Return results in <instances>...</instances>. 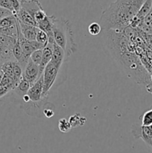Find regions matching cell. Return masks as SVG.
<instances>
[{
  "label": "cell",
  "mask_w": 152,
  "mask_h": 153,
  "mask_svg": "<svg viewBox=\"0 0 152 153\" xmlns=\"http://www.w3.org/2000/svg\"><path fill=\"white\" fill-rule=\"evenodd\" d=\"M22 77L25 78L29 82L31 86L34 85V83L40 78L39 66L32 62L31 59H29L28 64L23 70Z\"/></svg>",
  "instance_id": "obj_7"
},
{
  "label": "cell",
  "mask_w": 152,
  "mask_h": 153,
  "mask_svg": "<svg viewBox=\"0 0 152 153\" xmlns=\"http://www.w3.org/2000/svg\"><path fill=\"white\" fill-rule=\"evenodd\" d=\"M101 42L103 49L109 56L116 61L127 52H134L133 43L122 31L102 30Z\"/></svg>",
  "instance_id": "obj_2"
},
{
  "label": "cell",
  "mask_w": 152,
  "mask_h": 153,
  "mask_svg": "<svg viewBox=\"0 0 152 153\" xmlns=\"http://www.w3.org/2000/svg\"><path fill=\"white\" fill-rule=\"evenodd\" d=\"M66 57L65 52L63 49L60 47L58 44L54 43L53 45V52H52V58L51 62L55 64L58 68L62 67L63 64L66 61Z\"/></svg>",
  "instance_id": "obj_8"
},
{
  "label": "cell",
  "mask_w": 152,
  "mask_h": 153,
  "mask_svg": "<svg viewBox=\"0 0 152 153\" xmlns=\"http://www.w3.org/2000/svg\"><path fill=\"white\" fill-rule=\"evenodd\" d=\"M9 91H10V90L9 89V88L0 85V98H1V97H3L4 96H5Z\"/></svg>",
  "instance_id": "obj_29"
},
{
  "label": "cell",
  "mask_w": 152,
  "mask_h": 153,
  "mask_svg": "<svg viewBox=\"0 0 152 153\" xmlns=\"http://www.w3.org/2000/svg\"><path fill=\"white\" fill-rule=\"evenodd\" d=\"M36 41L38 42L39 43L43 45V46H46L48 44V42H49V37H48V34L46 32H44L43 31L39 29L38 32L37 34V37H36Z\"/></svg>",
  "instance_id": "obj_21"
},
{
  "label": "cell",
  "mask_w": 152,
  "mask_h": 153,
  "mask_svg": "<svg viewBox=\"0 0 152 153\" xmlns=\"http://www.w3.org/2000/svg\"><path fill=\"white\" fill-rule=\"evenodd\" d=\"M61 68H58V67L52 64V62H49L48 65L45 68L43 72V99L45 100L47 98L48 94L50 91L51 88H52L55 82H56V79L58 78L59 71Z\"/></svg>",
  "instance_id": "obj_5"
},
{
  "label": "cell",
  "mask_w": 152,
  "mask_h": 153,
  "mask_svg": "<svg viewBox=\"0 0 152 153\" xmlns=\"http://www.w3.org/2000/svg\"><path fill=\"white\" fill-rule=\"evenodd\" d=\"M16 16V19L19 21H20L22 23L25 24V25H31V26L37 27V23L36 21L33 19L32 16L25 10L21 7L20 10L14 15Z\"/></svg>",
  "instance_id": "obj_12"
},
{
  "label": "cell",
  "mask_w": 152,
  "mask_h": 153,
  "mask_svg": "<svg viewBox=\"0 0 152 153\" xmlns=\"http://www.w3.org/2000/svg\"><path fill=\"white\" fill-rule=\"evenodd\" d=\"M17 21L20 32L22 33L23 37L27 40H29V41H36V37H37V34L39 31V28H37V27L25 25V24L22 23L18 19Z\"/></svg>",
  "instance_id": "obj_9"
},
{
  "label": "cell",
  "mask_w": 152,
  "mask_h": 153,
  "mask_svg": "<svg viewBox=\"0 0 152 153\" xmlns=\"http://www.w3.org/2000/svg\"><path fill=\"white\" fill-rule=\"evenodd\" d=\"M0 7L10 10L13 14V5H12V0H0Z\"/></svg>",
  "instance_id": "obj_25"
},
{
  "label": "cell",
  "mask_w": 152,
  "mask_h": 153,
  "mask_svg": "<svg viewBox=\"0 0 152 153\" xmlns=\"http://www.w3.org/2000/svg\"><path fill=\"white\" fill-rule=\"evenodd\" d=\"M52 31L56 44L63 49L66 59L77 52V44L75 40L72 23L63 17L54 18Z\"/></svg>",
  "instance_id": "obj_4"
},
{
  "label": "cell",
  "mask_w": 152,
  "mask_h": 153,
  "mask_svg": "<svg viewBox=\"0 0 152 153\" xmlns=\"http://www.w3.org/2000/svg\"><path fill=\"white\" fill-rule=\"evenodd\" d=\"M53 45L52 43H48V44L43 49V57H42L41 64L39 66L40 67V76L43 74L45 68L51 61L52 58V52H53Z\"/></svg>",
  "instance_id": "obj_10"
},
{
  "label": "cell",
  "mask_w": 152,
  "mask_h": 153,
  "mask_svg": "<svg viewBox=\"0 0 152 153\" xmlns=\"http://www.w3.org/2000/svg\"><path fill=\"white\" fill-rule=\"evenodd\" d=\"M143 22H144L145 25H148V26L150 27L151 28H152V9L150 10V12L145 16L144 19H143Z\"/></svg>",
  "instance_id": "obj_26"
},
{
  "label": "cell",
  "mask_w": 152,
  "mask_h": 153,
  "mask_svg": "<svg viewBox=\"0 0 152 153\" xmlns=\"http://www.w3.org/2000/svg\"><path fill=\"white\" fill-rule=\"evenodd\" d=\"M118 62L122 66L130 79L145 87L148 92L151 91V76L138 55L134 52H127L121 57Z\"/></svg>",
  "instance_id": "obj_3"
},
{
  "label": "cell",
  "mask_w": 152,
  "mask_h": 153,
  "mask_svg": "<svg viewBox=\"0 0 152 153\" xmlns=\"http://www.w3.org/2000/svg\"><path fill=\"white\" fill-rule=\"evenodd\" d=\"M58 128L62 133H67L71 130L72 126L66 118H61L58 121Z\"/></svg>",
  "instance_id": "obj_19"
},
{
  "label": "cell",
  "mask_w": 152,
  "mask_h": 153,
  "mask_svg": "<svg viewBox=\"0 0 152 153\" xmlns=\"http://www.w3.org/2000/svg\"><path fill=\"white\" fill-rule=\"evenodd\" d=\"M86 121V117L81 116L79 113L75 114L69 118V122L72 128H77V127L82 126L84 125Z\"/></svg>",
  "instance_id": "obj_15"
},
{
  "label": "cell",
  "mask_w": 152,
  "mask_h": 153,
  "mask_svg": "<svg viewBox=\"0 0 152 153\" xmlns=\"http://www.w3.org/2000/svg\"><path fill=\"white\" fill-rule=\"evenodd\" d=\"M55 17V16H47L43 21L37 23V28L46 32L48 34V37L54 35L52 31V25H53V20Z\"/></svg>",
  "instance_id": "obj_13"
},
{
  "label": "cell",
  "mask_w": 152,
  "mask_h": 153,
  "mask_svg": "<svg viewBox=\"0 0 152 153\" xmlns=\"http://www.w3.org/2000/svg\"><path fill=\"white\" fill-rule=\"evenodd\" d=\"M143 3L142 0L115 1L102 12L99 25L102 30L123 31L129 26L131 20L137 14Z\"/></svg>",
  "instance_id": "obj_1"
},
{
  "label": "cell",
  "mask_w": 152,
  "mask_h": 153,
  "mask_svg": "<svg viewBox=\"0 0 152 153\" xmlns=\"http://www.w3.org/2000/svg\"><path fill=\"white\" fill-rule=\"evenodd\" d=\"M7 61V62H4V64H1L0 68H1V71L3 72L4 75H5V76H9V77L12 78V79H13L15 80L14 74H13V61Z\"/></svg>",
  "instance_id": "obj_17"
},
{
  "label": "cell",
  "mask_w": 152,
  "mask_h": 153,
  "mask_svg": "<svg viewBox=\"0 0 152 153\" xmlns=\"http://www.w3.org/2000/svg\"><path fill=\"white\" fill-rule=\"evenodd\" d=\"M43 113L45 115V117L47 118H51L55 115V111L52 108H48L43 109Z\"/></svg>",
  "instance_id": "obj_28"
},
{
  "label": "cell",
  "mask_w": 152,
  "mask_h": 153,
  "mask_svg": "<svg viewBox=\"0 0 152 153\" xmlns=\"http://www.w3.org/2000/svg\"><path fill=\"white\" fill-rule=\"evenodd\" d=\"M11 15H13L12 13V12H10V10H7L6 9L1 8L0 7V19H3L4 17H7V16H11Z\"/></svg>",
  "instance_id": "obj_27"
},
{
  "label": "cell",
  "mask_w": 152,
  "mask_h": 153,
  "mask_svg": "<svg viewBox=\"0 0 152 153\" xmlns=\"http://www.w3.org/2000/svg\"><path fill=\"white\" fill-rule=\"evenodd\" d=\"M16 18L14 15H11V16H7L3 19H0V28H9L10 26L16 25Z\"/></svg>",
  "instance_id": "obj_18"
},
{
  "label": "cell",
  "mask_w": 152,
  "mask_h": 153,
  "mask_svg": "<svg viewBox=\"0 0 152 153\" xmlns=\"http://www.w3.org/2000/svg\"><path fill=\"white\" fill-rule=\"evenodd\" d=\"M101 31H102V28L98 22H92L88 26V31H89V34L93 36H96L101 34Z\"/></svg>",
  "instance_id": "obj_23"
},
{
  "label": "cell",
  "mask_w": 152,
  "mask_h": 153,
  "mask_svg": "<svg viewBox=\"0 0 152 153\" xmlns=\"http://www.w3.org/2000/svg\"><path fill=\"white\" fill-rule=\"evenodd\" d=\"M31 85H30L29 82L25 79V78L22 77L21 79L20 82L19 83L18 86L15 88L13 91H15L16 94L19 97H23L24 95L27 94V93L28 92L29 89L31 88Z\"/></svg>",
  "instance_id": "obj_14"
},
{
  "label": "cell",
  "mask_w": 152,
  "mask_h": 153,
  "mask_svg": "<svg viewBox=\"0 0 152 153\" xmlns=\"http://www.w3.org/2000/svg\"><path fill=\"white\" fill-rule=\"evenodd\" d=\"M152 9V1L151 0H146L144 1V3L142 4V7H140L139 10L137 13V16L139 18L142 19H144L145 16L150 12V10Z\"/></svg>",
  "instance_id": "obj_16"
},
{
  "label": "cell",
  "mask_w": 152,
  "mask_h": 153,
  "mask_svg": "<svg viewBox=\"0 0 152 153\" xmlns=\"http://www.w3.org/2000/svg\"><path fill=\"white\" fill-rule=\"evenodd\" d=\"M3 76H4V73H3V72L1 71V70H0V83H1Z\"/></svg>",
  "instance_id": "obj_30"
},
{
  "label": "cell",
  "mask_w": 152,
  "mask_h": 153,
  "mask_svg": "<svg viewBox=\"0 0 152 153\" xmlns=\"http://www.w3.org/2000/svg\"><path fill=\"white\" fill-rule=\"evenodd\" d=\"M43 76L42 75L40 79L34 83V85L31 87L27 95L30 99L31 103L38 104L40 102L43 100Z\"/></svg>",
  "instance_id": "obj_6"
},
{
  "label": "cell",
  "mask_w": 152,
  "mask_h": 153,
  "mask_svg": "<svg viewBox=\"0 0 152 153\" xmlns=\"http://www.w3.org/2000/svg\"><path fill=\"white\" fill-rule=\"evenodd\" d=\"M13 55L16 61L19 62V61H21V59H22V48H21L20 44H19V41H18L17 40H16L14 46H13Z\"/></svg>",
  "instance_id": "obj_20"
},
{
  "label": "cell",
  "mask_w": 152,
  "mask_h": 153,
  "mask_svg": "<svg viewBox=\"0 0 152 153\" xmlns=\"http://www.w3.org/2000/svg\"><path fill=\"white\" fill-rule=\"evenodd\" d=\"M0 70H1V68H0Z\"/></svg>",
  "instance_id": "obj_31"
},
{
  "label": "cell",
  "mask_w": 152,
  "mask_h": 153,
  "mask_svg": "<svg viewBox=\"0 0 152 153\" xmlns=\"http://www.w3.org/2000/svg\"><path fill=\"white\" fill-rule=\"evenodd\" d=\"M20 4L21 7L25 9L32 17H34V14L37 12L43 9L39 1H32V0L26 1V0H23V1H20Z\"/></svg>",
  "instance_id": "obj_11"
},
{
  "label": "cell",
  "mask_w": 152,
  "mask_h": 153,
  "mask_svg": "<svg viewBox=\"0 0 152 153\" xmlns=\"http://www.w3.org/2000/svg\"><path fill=\"white\" fill-rule=\"evenodd\" d=\"M42 57H43V49H39V50L34 51L32 54H31L30 59L34 62V64L40 66L41 64Z\"/></svg>",
  "instance_id": "obj_24"
},
{
  "label": "cell",
  "mask_w": 152,
  "mask_h": 153,
  "mask_svg": "<svg viewBox=\"0 0 152 153\" xmlns=\"http://www.w3.org/2000/svg\"><path fill=\"white\" fill-rule=\"evenodd\" d=\"M152 125V108L143 114L142 117V126H148Z\"/></svg>",
  "instance_id": "obj_22"
}]
</instances>
